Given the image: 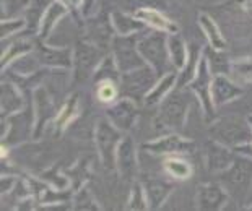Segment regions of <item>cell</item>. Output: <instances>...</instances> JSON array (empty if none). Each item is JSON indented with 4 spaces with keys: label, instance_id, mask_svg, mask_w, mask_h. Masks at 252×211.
<instances>
[{
    "label": "cell",
    "instance_id": "cell-1",
    "mask_svg": "<svg viewBox=\"0 0 252 211\" xmlns=\"http://www.w3.org/2000/svg\"><path fill=\"white\" fill-rule=\"evenodd\" d=\"M189 93L187 88H176L158 104L155 125L168 132H181L189 116Z\"/></svg>",
    "mask_w": 252,
    "mask_h": 211
},
{
    "label": "cell",
    "instance_id": "cell-2",
    "mask_svg": "<svg viewBox=\"0 0 252 211\" xmlns=\"http://www.w3.org/2000/svg\"><path fill=\"white\" fill-rule=\"evenodd\" d=\"M137 47L140 56L143 57V60L159 77H163L164 73L174 70L168 51V32L147 28L145 31H142L140 37H138Z\"/></svg>",
    "mask_w": 252,
    "mask_h": 211
},
{
    "label": "cell",
    "instance_id": "cell-3",
    "mask_svg": "<svg viewBox=\"0 0 252 211\" xmlns=\"http://www.w3.org/2000/svg\"><path fill=\"white\" fill-rule=\"evenodd\" d=\"M208 135H210L212 140L224 146H229L233 150H238L252 142V128L248 119H243L239 116L215 119L213 122H210Z\"/></svg>",
    "mask_w": 252,
    "mask_h": 211
},
{
    "label": "cell",
    "instance_id": "cell-4",
    "mask_svg": "<svg viewBox=\"0 0 252 211\" xmlns=\"http://www.w3.org/2000/svg\"><path fill=\"white\" fill-rule=\"evenodd\" d=\"M218 177L231 197L244 198L252 188V158L236 151L233 164Z\"/></svg>",
    "mask_w": 252,
    "mask_h": 211
},
{
    "label": "cell",
    "instance_id": "cell-5",
    "mask_svg": "<svg viewBox=\"0 0 252 211\" xmlns=\"http://www.w3.org/2000/svg\"><path fill=\"white\" fill-rule=\"evenodd\" d=\"M108 54V51L93 44L88 39L78 41L73 47V83H83V81L93 78L98 65Z\"/></svg>",
    "mask_w": 252,
    "mask_h": 211
},
{
    "label": "cell",
    "instance_id": "cell-6",
    "mask_svg": "<svg viewBox=\"0 0 252 211\" xmlns=\"http://www.w3.org/2000/svg\"><path fill=\"white\" fill-rule=\"evenodd\" d=\"M124 133L116 128L108 119H99L94 127V145L101 164L106 171L116 169V153Z\"/></svg>",
    "mask_w": 252,
    "mask_h": 211
},
{
    "label": "cell",
    "instance_id": "cell-7",
    "mask_svg": "<svg viewBox=\"0 0 252 211\" xmlns=\"http://www.w3.org/2000/svg\"><path fill=\"white\" fill-rule=\"evenodd\" d=\"M212 81H213V73L210 70V65H208L205 56H202L195 78L187 85V90L192 91V94L198 99L203 119H205L208 123L217 119V107L213 104V99H212Z\"/></svg>",
    "mask_w": 252,
    "mask_h": 211
},
{
    "label": "cell",
    "instance_id": "cell-8",
    "mask_svg": "<svg viewBox=\"0 0 252 211\" xmlns=\"http://www.w3.org/2000/svg\"><path fill=\"white\" fill-rule=\"evenodd\" d=\"M158 78L159 75L150 65H143V67L132 70V72L122 73L121 96L130 97V99L138 102V104H143L145 97L152 91Z\"/></svg>",
    "mask_w": 252,
    "mask_h": 211
},
{
    "label": "cell",
    "instance_id": "cell-9",
    "mask_svg": "<svg viewBox=\"0 0 252 211\" xmlns=\"http://www.w3.org/2000/svg\"><path fill=\"white\" fill-rule=\"evenodd\" d=\"M145 31V30H143ZM140 32L135 34H114L111 42V56L114 57V60L117 63V68L121 70V73L132 72L135 68H140L143 65H147V62L143 60V57L138 52L137 42L140 37Z\"/></svg>",
    "mask_w": 252,
    "mask_h": 211
},
{
    "label": "cell",
    "instance_id": "cell-10",
    "mask_svg": "<svg viewBox=\"0 0 252 211\" xmlns=\"http://www.w3.org/2000/svg\"><path fill=\"white\" fill-rule=\"evenodd\" d=\"M36 125V116L33 109V99L23 111L7 117V133L2 137V146H15L33 138Z\"/></svg>",
    "mask_w": 252,
    "mask_h": 211
},
{
    "label": "cell",
    "instance_id": "cell-11",
    "mask_svg": "<svg viewBox=\"0 0 252 211\" xmlns=\"http://www.w3.org/2000/svg\"><path fill=\"white\" fill-rule=\"evenodd\" d=\"M140 148L147 153L157 156H173V154H190L195 151V143L190 138L182 137L179 132H169L161 135L157 140H150L140 145Z\"/></svg>",
    "mask_w": 252,
    "mask_h": 211
},
{
    "label": "cell",
    "instance_id": "cell-12",
    "mask_svg": "<svg viewBox=\"0 0 252 211\" xmlns=\"http://www.w3.org/2000/svg\"><path fill=\"white\" fill-rule=\"evenodd\" d=\"M31 99H33V109H34V116H36V125H34V133L33 138L39 140L46 132V127L52 125L59 114V109L56 107L54 99L51 97L49 91H47L44 86H36V88L31 91Z\"/></svg>",
    "mask_w": 252,
    "mask_h": 211
},
{
    "label": "cell",
    "instance_id": "cell-13",
    "mask_svg": "<svg viewBox=\"0 0 252 211\" xmlns=\"http://www.w3.org/2000/svg\"><path fill=\"white\" fill-rule=\"evenodd\" d=\"M138 106L140 104L130 97L121 96L119 99L106 107L104 117L122 133H128L138 121Z\"/></svg>",
    "mask_w": 252,
    "mask_h": 211
},
{
    "label": "cell",
    "instance_id": "cell-14",
    "mask_svg": "<svg viewBox=\"0 0 252 211\" xmlns=\"http://www.w3.org/2000/svg\"><path fill=\"white\" fill-rule=\"evenodd\" d=\"M116 171L122 181L135 182L138 177L137 145L130 135H124L116 153Z\"/></svg>",
    "mask_w": 252,
    "mask_h": 211
},
{
    "label": "cell",
    "instance_id": "cell-15",
    "mask_svg": "<svg viewBox=\"0 0 252 211\" xmlns=\"http://www.w3.org/2000/svg\"><path fill=\"white\" fill-rule=\"evenodd\" d=\"M34 54L42 68L72 70L73 67V49L47 46L46 41L37 39Z\"/></svg>",
    "mask_w": 252,
    "mask_h": 211
},
{
    "label": "cell",
    "instance_id": "cell-16",
    "mask_svg": "<svg viewBox=\"0 0 252 211\" xmlns=\"http://www.w3.org/2000/svg\"><path fill=\"white\" fill-rule=\"evenodd\" d=\"M231 195L221 182H207L197 187V208L200 211H220L226 208Z\"/></svg>",
    "mask_w": 252,
    "mask_h": 211
},
{
    "label": "cell",
    "instance_id": "cell-17",
    "mask_svg": "<svg viewBox=\"0 0 252 211\" xmlns=\"http://www.w3.org/2000/svg\"><path fill=\"white\" fill-rule=\"evenodd\" d=\"M85 30H87V39L93 44L103 47L104 51H111V42L114 37V28L111 23V13L98 12L94 16H88V21L85 23Z\"/></svg>",
    "mask_w": 252,
    "mask_h": 211
},
{
    "label": "cell",
    "instance_id": "cell-18",
    "mask_svg": "<svg viewBox=\"0 0 252 211\" xmlns=\"http://www.w3.org/2000/svg\"><path fill=\"white\" fill-rule=\"evenodd\" d=\"M241 96H244L243 86L229 77L228 73H217L213 75L212 81V99L213 104L218 107H223L233 102L236 99H239Z\"/></svg>",
    "mask_w": 252,
    "mask_h": 211
},
{
    "label": "cell",
    "instance_id": "cell-19",
    "mask_svg": "<svg viewBox=\"0 0 252 211\" xmlns=\"http://www.w3.org/2000/svg\"><path fill=\"white\" fill-rule=\"evenodd\" d=\"M30 99L31 96L26 99L25 90H21L17 83H13L12 80H3L0 86V116L8 117L23 111L28 106Z\"/></svg>",
    "mask_w": 252,
    "mask_h": 211
},
{
    "label": "cell",
    "instance_id": "cell-20",
    "mask_svg": "<svg viewBox=\"0 0 252 211\" xmlns=\"http://www.w3.org/2000/svg\"><path fill=\"white\" fill-rule=\"evenodd\" d=\"M236 151L229 146H224L215 140H208L205 145V164L212 174H221L233 164Z\"/></svg>",
    "mask_w": 252,
    "mask_h": 211
},
{
    "label": "cell",
    "instance_id": "cell-21",
    "mask_svg": "<svg viewBox=\"0 0 252 211\" xmlns=\"http://www.w3.org/2000/svg\"><path fill=\"white\" fill-rule=\"evenodd\" d=\"M143 188L145 193H147V200H148V208L150 210H159L164 207V203L168 202V198L171 197V193L174 192L176 183L164 181V179H159L157 176L153 177H145L143 181Z\"/></svg>",
    "mask_w": 252,
    "mask_h": 211
},
{
    "label": "cell",
    "instance_id": "cell-22",
    "mask_svg": "<svg viewBox=\"0 0 252 211\" xmlns=\"http://www.w3.org/2000/svg\"><path fill=\"white\" fill-rule=\"evenodd\" d=\"M70 12L72 10L65 2H62V0H51V3L47 5L44 16H42V20H41L39 30H37V34H36L37 39H41V41L49 39L52 31H54L56 26L59 25V21L62 18H65Z\"/></svg>",
    "mask_w": 252,
    "mask_h": 211
},
{
    "label": "cell",
    "instance_id": "cell-23",
    "mask_svg": "<svg viewBox=\"0 0 252 211\" xmlns=\"http://www.w3.org/2000/svg\"><path fill=\"white\" fill-rule=\"evenodd\" d=\"M132 13L135 15L140 21H143V23L147 25V28L164 31V32H168V34L179 32V26L176 25V21L171 20L168 16V13L161 12V10L138 8V10H135V12H132Z\"/></svg>",
    "mask_w": 252,
    "mask_h": 211
},
{
    "label": "cell",
    "instance_id": "cell-24",
    "mask_svg": "<svg viewBox=\"0 0 252 211\" xmlns=\"http://www.w3.org/2000/svg\"><path fill=\"white\" fill-rule=\"evenodd\" d=\"M197 23H198V26H200V30L203 32V36H205L208 46L217 49V51H226L228 42H226V39H224L221 30H220L218 23L212 15H208L205 12H200L197 16Z\"/></svg>",
    "mask_w": 252,
    "mask_h": 211
},
{
    "label": "cell",
    "instance_id": "cell-25",
    "mask_svg": "<svg viewBox=\"0 0 252 211\" xmlns=\"http://www.w3.org/2000/svg\"><path fill=\"white\" fill-rule=\"evenodd\" d=\"M36 42H37V36L33 37V36L25 34L23 32V37L10 42L8 47L7 46L2 47V70L7 68L8 65L13 60H17V59L23 57L30 52H33L34 47H36Z\"/></svg>",
    "mask_w": 252,
    "mask_h": 211
},
{
    "label": "cell",
    "instance_id": "cell-26",
    "mask_svg": "<svg viewBox=\"0 0 252 211\" xmlns=\"http://www.w3.org/2000/svg\"><path fill=\"white\" fill-rule=\"evenodd\" d=\"M176 85H178V70H171V72L164 73L163 77L158 78V81L155 83L152 91H150L147 97H145L143 104L148 107L158 106L159 102H161L164 97L176 88Z\"/></svg>",
    "mask_w": 252,
    "mask_h": 211
},
{
    "label": "cell",
    "instance_id": "cell-27",
    "mask_svg": "<svg viewBox=\"0 0 252 211\" xmlns=\"http://www.w3.org/2000/svg\"><path fill=\"white\" fill-rule=\"evenodd\" d=\"M78 114H80V96L78 93H73L67 97V101L63 102L62 107L59 109L56 121L52 123L56 135H61L65 132L67 127L78 117Z\"/></svg>",
    "mask_w": 252,
    "mask_h": 211
},
{
    "label": "cell",
    "instance_id": "cell-28",
    "mask_svg": "<svg viewBox=\"0 0 252 211\" xmlns=\"http://www.w3.org/2000/svg\"><path fill=\"white\" fill-rule=\"evenodd\" d=\"M111 23H112V28H114L116 34H122V36L135 34V32L147 30V25L138 20L132 12L126 13V12H121V10H114V12L111 13Z\"/></svg>",
    "mask_w": 252,
    "mask_h": 211
},
{
    "label": "cell",
    "instance_id": "cell-29",
    "mask_svg": "<svg viewBox=\"0 0 252 211\" xmlns=\"http://www.w3.org/2000/svg\"><path fill=\"white\" fill-rule=\"evenodd\" d=\"M163 171L166 176L178 182L187 181V179H190L192 174H194V167H192L190 162L184 158V154L164 156Z\"/></svg>",
    "mask_w": 252,
    "mask_h": 211
},
{
    "label": "cell",
    "instance_id": "cell-30",
    "mask_svg": "<svg viewBox=\"0 0 252 211\" xmlns=\"http://www.w3.org/2000/svg\"><path fill=\"white\" fill-rule=\"evenodd\" d=\"M203 56V49L197 44V42H190L189 44V57H187L186 65L178 72V88H187V85L195 78L198 63Z\"/></svg>",
    "mask_w": 252,
    "mask_h": 211
},
{
    "label": "cell",
    "instance_id": "cell-31",
    "mask_svg": "<svg viewBox=\"0 0 252 211\" xmlns=\"http://www.w3.org/2000/svg\"><path fill=\"white\" fill-rule=\"evenodd\" d=\"M168 51H169V59L173 63L174 70H179L184 67L189 57V44L184 41L179 32H173L168 34Z\"/></svg>",
    "mask_w": 252,
    "mask_h": 211
},
{
    "label": "cell",
    "instance_id": "cell-32",
    "mask_svg": "<svg viewBox=\"0 0 252 211\" xmlns=\"http://www.w3.org/2000/svg\"><path fill=\"white\" fill-rule=\"evenodd\" d=\"M51 3V0H31V3L28 5L25 12V20H26V31L25 34H37V30H39L41 20L44 16V12L47 8V5Z\"/></svg>",
    "mask_w": 252,
    "mask_h": 211
},
{
    "label": "cell",
    "instance_id": "cell-33",
    "mask_svg": "<svg viewBox=\"0 0 252 211\" xmlns=\"http://www.w3.org/2000/svg\"><path fill=\"white\" fill-rule=\"evenodd\" d=\"M228 75L241 86L252 85V56L239 57L231 60Z\"/></svg>",
    "mask_w": 252,
    "mask_h": 211
},
{
    "label": "cell",
    "instance_id": "cell-34",
    "mask_svg": "<svg viewBox=\"0 0 252 211\" xmlns=\"http://www.w3.org/2000/svg\"><path fill=\"white\" fill-rule=\"evenodd\" d=\"M94 91H96L98 101L103 102L106 106H109L121 97V83L114 80L98 81V83H94Z\"/></svg>",
    "mask_w": 252,
    "mask_h": 211
},
{
    "label": "cell",
    "instance_id": "cell-35",
    "mask_svg": "<svg viewBox=\"0 0 252 211\" xmlns=\"http://www.w3.org/2000/svg\"><path fill=\"white\" fill-rule=\"evenodd\" d=\"M121 77H122L121 70L117 68L114 57H112L109 52L98 65V68H96V72L91 80H93V83H98V81H103V80H114V81H119L121 83Z\"/></svg>",
    "mask_w": 252,
    "mask_h": 211
},
{
    "label": "cell",
    "instance_id": "cell-36",
    "mask_svg": "<svg viewBox=\"0 0 252 211\" xmlns=\"http://www.w3.org/2000/svg\"><path fill=\"white\" fill-rule=\"evenodd\" d=\"M72 208L78 211H99L101 207L96 203L94 197L91 195L90 188L87 185L78 187V190H75V195L72 198Z\"/></svg>",
    "mask_w": 252,
    "mask_h": 211
},
{
    "label": "cell",
    "instance_id": "cell-37",
    "mask_svg": "<svg viewBox=\"0 0 252 211\" xmlns=\"http://www.w3.org/2000/svg\"><path fill=\"white\" fill-rule=\"evenodd\" d=\"M203 56L208 60V65H210V70L213 75L217 73H228L229 72V60H226L224 57V51H217L213 47H205L203 49Z\"/></svg>",
    "mask_w": 252,
    "mask_h": 211
},
{
    "label": "cell",
    "instance_id": "cell-38",
    "mask_svg": "<svg viewBox=\"0 0 252 211\" xmlns=\"http://www.w3.org/2000/svg\"><path fill=\"white\" fill-rule=\"evenodd\" d=\"M127 210L130 211H145V210H150L148 208V200H147V193H145V188H143V183L142 182H132V190L130 195H128V200H127V205H126Z\"/></svg>",
    "mask_w": 252,
    "mask_h": 211
},
{
    "label": "cell",
    "instance_id": "cell-39",
    "mask_svg": "<svg viewBox=\"0 0 252 211\" xmlns=\"http://www.w3.org/2000/svg\"><path fill=\"white\" fill-rule=\"evenodd\" d=\"M39 179H41L42 182L49 183V185L54 188V190H67V188L70 187V179H68L65 174H61L57 166H54L49 171L42 172Z\"/></svg>",
    "mask_w": 252,
    "mask_h": 211
},
{
    "label": "cell",
    "instance_id": "cell-40",
    "mask_svg": "<svg viewBox=\"0 0 252 211\" xmlns=\"http://www.w3.org/2000/svg\"><path fill=\"white\" fill-rule=\"evenodd\" d=\"M31 0H2V20L23 16Z\"/></svg>",
    "mask_w": 252,
    "mask_h": 211
},
{
    "label": "cell",
    "instance_id": "cell-41",
    "mask_svg": "<svg viewBox=\"0 0 252 211\" xmlns=\"http://www.w3.org/2000/svg\"><path fill=\"white\" fill-rule=\"evenodd\" d=\"M25 31H26L25 16L0 21V36H2V39H7V37H12V36L20 34V32H25Z\"/></svg>",
    "mask_w": 252,
    "mask_h": 211
},
{
    "label": "cell",
    "instance_id": "cell-42",
    "mask_svg": "<svg viewBox=\"0 0 252 211\" xmlns=\"http://www.w3.org/2000/svg\"><path fill=\"white\" fill-rule=\"evenodd\" d=\"M124 2L132 8V12H135L138 8H157L168 13L173 7L171 0H124Z\"/></svg>",
    "mask_w": 252,
    "mask_h": 211
},
{
    "label": "cell",
    "instance_id": "cell-43",
    "mask_svg": "<svg viewBox=\"0 0 252 211\" xmlns=\"http://www.w3.org/2000/svg\"><path fill=\"white\" fill-rule=\"evenodd\" d=\"M17 182H18V179L3 176L2 181H0V190H2V197H5L7 193H12L15 190V187H17Z\"/></svg>",
    "mask_w": 252,
    "mask_h": 211
},
{
    "label": "cell",
    "instance_id": "cell-44",
    "mask_svg": "<svg viewBox=\"0 0 252 211\" xmlns=\"http://www.w3.org/2000/svg\"><path fill=\"white\" fill-rule=\"evenodd\" d=\"M94 5H96V0H85V3H83V7H82V15L85 16V18H88V16L93 15V8H94Z\"/></svg>",
    "mask_w": 252,
    "mask_h": 211
},
{
    "label": "cell",
    "instance_id": "cell-45",
    "mask_svg": "<svg viewBox=\"0 0 252 211\" xmlns=\"http://www.w3.org/2000/svg\"><path fill=\"white\" fill-rule=\"evenodd\" d=\"M234 151H238V153H243V154H248L252 158V142L248 143V145H244V146H241V148L238 150H234Z\"/></svg>",
    "mask_w": 252,
    "mask_h": 211
},
{
    "label": "cell",
    "instance_id": "cell-46",
    "mask_svg": "<svg viewBox=\"0 0 252 211\" xmlns=\"http://www.w3.org/2000/svg\"><path fill=\"white\" fill-rule=\"evenodd\" d=\"M246 119H248L249 125H251V128H252V114H249V116H248V117H246Z\"/></svg>",
    "mask_w": 252,
    "mask_h": 211
}]
</instances>
